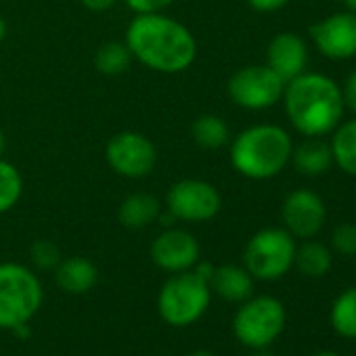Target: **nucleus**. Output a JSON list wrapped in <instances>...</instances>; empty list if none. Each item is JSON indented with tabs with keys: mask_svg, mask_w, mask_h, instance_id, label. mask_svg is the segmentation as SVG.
<instances>
[{
	"mask_svg": "<svg viewBox=\"0 0 356 356\" xmlns=\"http://www.w3.org/2000/svg\"><path fill=\"white\" fill-rule=\"evenodd\" d=\"M281 101L291 128L306 138L331 134L346 113L341 86L318 72H304L285 82Z\"/></svg>",
	"mask_w": 356,
	"mask_h": 356,
	"instance_id": "nucleus-1",
	"label": "nucleus"
},
{
	"mask_svg": "<svg viewBox=\"0 0 356 356\" xmlns=\"http://www.w3.org/2000/svg\"><path fill=\"white\" fill-rule=\"evenodd\" d=\"M126 47L143 65L163 74L185 72L197 55L193 34L183 24L159 13L138 15L128 26Z\"/></svg>",
	"mask_w": 356,
	"mask_h": 356,
	"instance_id": "nucleus-2",
	"label": "nucleus"
},
{
	"mask_svg": "<svg viewBox=\"0 0 356 356\" xmlns=\"http://www.w3.org/2000/svg\"><path fill=\"white\" fill-rule=\"evenodd\" d=\"M293 140L277 124L250 126L237 134L231 145L233 168L252 181H268L281 174L291 161Z\"/></svg>",
	"mask_w": 356,
	"mask_h": 356,
	"instance_id": "nucleus-3",
	"label": "nucleus"
},
{
	"mask_svg": "<svg viewBox=\"0 0 356 356\" xmlns=\"http://www.w3.org/2000/svg\"><path fill=\"white\" fill-rule=\"evenodd\" d=\"M212 300L210 281L195 268L174 273L159 289V316L172 327H189L197 323Z\"/></svg>",
	"mask_w": 356,
	"mask_h": 356,
	"instance_id": "nucleus-4",
	"label": "nucleus"
},
{
	"mask_svg": "<svg viewBox=\"0 0 356 356\" xmlns=\"http://www.w3.org/2000/svg\"><path fill=\"white\" fill-rule=\"evenodd\" d=\"M42 285L28 266L0 264V329L28 327L42 306Z\"/></svg>",
	"mask_w": 356,
	"mask_h": 356,
	"instance_id": "nucleus-5",
	"label": "nucleus"
},
{
	"mask_svg": "<svg viewBox=\"0 0 356 356\" xmlns=\"http://www.w3.org/2000/svg\"><path fill=\"white\" fill-rule=\"evenodd\" d=\"M287 312L281 300L273 296H252L241 302L233 333L250 350H266L285 329Z\"/></svg>",
	"mask_w": 356,
	"mask_h": 356,
	"instance_id": "nucleus-6",
	"label": "nucleus"
},
{
	"mask_svg": "<svg viewBox=\"0 0 356 356\" xmlns=\"http://www.w3.org/2000/svg\"><path fill=\"white\" fill-rule=\"evenodd\" d=\"M296 248V237L285 229H262L248 241L243 266L258 281H277L291 270Z\"/></svg>",
	"mask_w": 356,
	"mask_h": 356,
	"instance_id": "nucleus-7",
	"label": "nucleus"
},
{
	"mask_svg": "<svg viewBox=\"0 0 356 356\" xmlns=\"http://www.w3.org/2000/svg\"><path fill=\"white\" fill-rule=\"evenodd\" d=\"M227 90L235 105L262 111L283 99L285 82L268 65H248L231 76Z\"/></svg>",
	"mask_w": 356,
	"mask_h": 356,
	"instance_id": "nucleus-8",
	"label": "nucleus"
},
{
	"mask_svg": "<svg viewBox=\"0 0 356 356\" xmlns=\"http://www.w3.org/2000/svg\"><path fill=\"white\" fill-rule=\"evenodd\" d=\"M165 202H168V212L176 220H187V222L212 220L222 206L218 189L212 183L197 181V178L178 181L168 191Z\"/></svg>",
	"mask_w": 356,
	"mask_h": 356,
	"instance_id": "nucleus-9",
	"label": "nucleus"
},
{
	"mask_svg": "<svg viewBox=\"0 0 356 356\" xmlns=\"http://www.w3.org/2000/svg\"><path fill=\"white\" fill-rule=\"evenodd\" d=\"M314 49L331 61L356 57V11H339L308 28Z\"/></svg>",
	"mask_w": 356,
	"mask_h": 356,
	"instance_id": "nucleus-10",
	"label": "nucleus"
},
{
	"mask_svg": "<svg viewBox=\"0 0 356 356\" xmlns=\"http://www.w3.org/2000/svg\"><path fill=\"white\" fill-rule=\"evenodd\" d=\"M107 161L109 165L128 178H143L151 174L157 153L153 143L138 132H118L107 143Z\"/></svg>",
	"mask_w": 356,
	"mask_h": 356,
	"instance_id": "nucleus-11",
	"label": "nucleus"
},
{
	"mask_svg": "<svg viewBox=\"0 0 356 356\" xmlns=\"http://www.w3.org/2000/svg\"><path fill=\"white\" fill-rule=\"evenodd\" d=\"M281 218L285 225L283 229L296 239H312L327 222V206L316 191L296 189L285 197L281 206Z\"/></svg>",
	"mask_w": 356,
	"mask_h": 356,
	"instance_id": "nucleus-12",
	"label": "nucleus"
},
{
	"mask_svg": "<svg viewBox=\"0 0 356 356\" xmlns=\"http://www.w3.org/2000/svg\"><path fill=\"white\" fill-rule=\"evenodd\" d=\"M151 260L165 273L191 270L200 262L197 239L181 229H168L151 243Z\"/></svg>",
	"mask_w": 356,
	"mask_h": 356,
	"instance_id": "nucleus-13",
	"label": "nucleus"
},
{
	"mask_svg": "<svg viewBox=\"0 0 356 356\" xmlns=\"http://www.w3.org/2000/svg\"><path fill=\"white\" fill-rule=\"evenodd\" d=\"M266 65L283 80L289 82L296 76L306 72L308 65V47L293 32L277 34L266 49Z\"/></svg>",
	"mask_w": 356,
	"mask_h": 356,
	"instance_id": "nucleus-14",
	"label": "nucleus"
},
{
	"mask_svg": "<svg viewBox=\"0 0 356 356\" xmlns=\"http://www.w3.org/2000/svg\"><path fill=\"white\" fill-rule=\"evenodd\" d=\"M210 289L227 302H245L254 293V277L245 266L222 264L214 266L210 277Z\"/></svg>",
	"mask_w": 356,
	"mask_h": 356,
	"instance_id": "nucleus-15",
	"label": "nucleus"
},
{
	"mask_svg": "<svg viewBox=\"0 0 356 356\" xmlns=\"http://www.w3.org/2000/svg\"><path fill=\"white\" fill-rule=\"evenodd\" d=\"M55 277H57V285L74 296L86 293L90 291L97 281H99V270L97 266L82 256H72L65 258L57 264L55 268Z\"/></svg>",
	"mask_w": 356,
	"mask_h": 356,
	"instance_id": "nucleus-16",
	"label": "nucleus"
},
{
	"mask_svg": "<svg viewBox=\"0 0 356 356\" xmlns=\"http://www.w3.org/2000/svg\"><path fill=\"white\" fill-rule=\"evenodd\" d=\"M291 163L304 176H323L333 165L331 147L323 138H306L298 147H293Z\"/></svg>",
	"mask_w": 356,
	"mask_h": 356,
	"instance_id": "nucleus-17",
	"label": "nucleus"
},
{
	"mask_svg": "<svg viewBox=\"0 0 356 356\" xmlns=\"http://www.w3.org/2000/svg\"><path fill=\"white\" fill-rule=\"evenodd\" d=\"M333 165H337L343 174L356 178V115L350 120H341L329 138Z\"/></svg>",
	"mask_w": 356,
	"mask_h": 356,
	"instance_id": "nucleus-18",
	"label": "nucleus"
},
{
	"mask_svg": "<svg viewBox=\"0 0 356 356\" xmlns=\"http://www.w3.org/2000/svg\"><path fill=\"white\" fill-rule=\"evenodd\" d=\"M118 218L126 229H145L159 218V202L149 193H132L122 202Z\"/></svg>",
	"mask_w": 356,
	"mask_h": 356,
	"instance_id": "nucleus-19",
	"label": "nucleus"
},
{
	"mask_svg": "<svg viewBox=\"0 0 356 356\" xmlns=\"http://www.w3.org/2000/svg\"><path fill=\"white\" fill-rule=\"evenodd\" d=\"M293 266L310 279H321L331 270L333 254L325 243L314 239H304V243L296 248Z\"/></svg>",
	"mask_w": 356,
	"mask_h": 356,
	"instance_id": "nucleus-20",
	"label": "nucleus"
},
{
	"mask_svg": "<svg viewBox=\"0 0 356 356\" xmlns=\"http://www.w3.org/2000/svg\"><path fill=\"white\" fill-rule=\"evenodd\" d=\"M331 327L346 339H356V287L343 289L331 304Z\"/></svg>",
	"mask_w": 356,
	"mask_h": 356,
	"instance_id": "nucleus-21",
	"label": "nucleus"
},
{
	"mask_svg": "<svg viewBox=\"0 0 356 356\" xmlns=\"http://www.w3.org/2000/svg\"><path fill=\"white\" fill-rule=\"evenodd\" d=\"M193 138L204 149H218V147L229 143L231 130H229V126H227V122L222 118L206 113V115H200L195 120V124H193Z\"/></svg>",
	"mask_w": 356,
	"mask_h": 356,
	"instance_id": "nucleus-22",
	"label": "nucleus"
},
{
	"mask_svg": "<svg viewBox=\"0 0 356 356\" xmlns=\"http://www.w3.org/2000/svg\"><path fill=\"white\" fill-rule=\"evenodd\" d=\"M130 61H132L130 49L126 44H120V42H107L95 55V65L105 76L124 74L130 67Z\"/></svg>",
	"mask_w": 356,
	"mask_h": 356,
	"instance_id": "nucleus-23",
	"label": "nucleus"
},
{
	"mask_svg": "<svg viewBox=\"0 0 356 356\" xmlns=\"http://www.w3.org/2000/svg\"><path fill=\"white\" fill-rule=\"evenodd\" d=\"M24 191V181H22V174L19 170L0 159V214L9 212L22 197Z\"/></svg>",
	"mask_w": 356,
	"mask_h": 356,
	"instance_id": "nucleus-24",
	"label": "nucleus"
},
{
	"mask_svg": "<svg viewBox=\"0 0 356 356\" xmlns=\"http://www.w3.org/2000/svg\"><path fill=\"white\" fill-rule=\"evenodd\" d=\"M331 248L341 256H356V222H341L331 233Z\"/></svg>",
	"mask_w": 356,
	"mask_h": 356,
	"instance_id": "nucleus-25",
	"label": "nucleus"
},
{
	"mask_svg": "<svg viewBox=\"0 0 356 356\" xmlns=\"http://www.w3.org/2000/svg\"><path fill=\"white\" fill-rule=\"evenodd\" d=\"M30 256H32V262L44 270L57 268V264L61 262V252L51 241H36L30 250Z\"/></svg>",
	"mask_w": 356,
	"mask_h": 356,
	"instance_id": "nucleus-26",
	"label": "nucleus"
},
{
	"mask_svg": "<svg viewBox=\"0 0 356 356\" xmlns=\"http://www.w3.org/2000/svg\"><path fill=\"white\" fill-rule=\"evenodd\" d=\"M174 0H126V5L138 13V15H147V13H159L161 9H165L168 5H172Z\"/></svg>",
	"mask_w": 356,
	"mask_h": 356,
	"instance_id": "nucleus-27",
	"label": "nucleus"
},
{
	"mask_svg": "<svg viewBox=\"0 0 356 356\" xmlns=\"http://www.w3.org/2000/svg\"><path fill=\"white\" fill-rule=\"evenodd\" d=\"M339 86H341V97H343L346 109H350L356 115V67L346 76L343 84H339Z\"/></svg>",
	"mask_w": 356,
	"mask_h": 356,
	"instance_id": "nucleus-28",
	"label": "nucleus"
},
{
	"mask_svg": "<svg viewBox=\"0 0 356 356\" xmlns=\"http://www.w3.org/2000/svg\"><path fill=\"white\" fill-rule=\"evenodd\" d=\"M250 7L260 11V13H275V11H281L285 9L291 0H248Z\"/></svg>",
	"mask_w": 356,
	"mask_h": 356,
	"instance_id": "nucleus-29",
	"label": "nucleus"
},
{
	"mask_svg": "<svg viewBox=\"0 0 356 356\" xmlns=\"http://www.w3.org/2000/svg\"><path fill=\"white\" fill-rule=\"evenodd\" d=\"M118 0H82V5L90 11H107L111 9Z\"/></svg>",
	"mask_w": 356,
	"mask_h": 356,
	"instance_id": "nucleus-30",
	"label": "nucleus"
},
{
	"mask_svg": "<svg viewBox=\"0 0 356 356\" xmlns=\"http://www.w3.org/2000/svg\"><path fill=\"white\" fill-rule=\"evenodd\" d=\"M5 36H7V24H5L3 17H0V42L5 40Z\"/></svg>",
	"mask_w": 356,
	"mask_h": 356,
	"instance_id": "nucleus-31",
	"label": "nucleus"
},
{
	"mask_svg": "<svg viewBox=\"0 0 356 356\" xmlns=\"http://www.w3.org/2000/svg\"><path fill=\"white\" fill-rule=\"evenodd\" d=\"M187 356H216V354H212L210 350H195V352H191Z\"/></svg>",
	"mask_w": 356,
	"mask_h": 356,
	"instance_id": "nucleus-32",
	"label": "nucleus"
},
{
	"mask_svg": "<svg viewBox=\"0 0 356 356\" xmlns=\"http://www.w3.org/2000/svg\"><path fill=\"white\" fill-rule=\"evenodd\" d=\"M346 5H348L350 11H356V0H346Z\"/></svg>",
	"mask_w": 356,
	"mask_h": 356,
	"instance_id": "nucleus-33",
	"label": "nucleus"
},
{
	"mask_svg": "<svg viewBox=\"0 0 356 356\" xmlns=\"http://www.w3.org/2000/svg\"><path fill=\"white\" fill-rule=\"evenodd\" d=\"M314 356H339L337 352H316Z\"/></svg>",
	"mask_w": 356,
	"mask_h": 356,
	"instance_id": "nucleus-34",
	"label": "nucleus"
},
{
	"mask_svg": "<svg viewBox=\"0 0 356 356\" xmlns=\"http://www.w3.org/2000/svg\"><path fill=\"white\" fill-rule=\"evenodd\" d=\"M3 149H5V136H3V132H0V153H3Z\"/></svg>",
	"mask_w": 356,
	"mask_h": 356,
	"instance_id": "nucleus-35",
	"label": "nucleus"
}]
</instances>
